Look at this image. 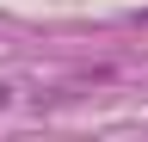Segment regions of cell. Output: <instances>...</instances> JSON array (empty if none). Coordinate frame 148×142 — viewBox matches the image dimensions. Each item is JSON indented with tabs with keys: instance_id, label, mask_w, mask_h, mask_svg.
<instances>
[{
	"instance_id": "6da1fadb",
	"label": "cell",
	"mask_w": 148,
	"mask_h": 142,
	"mask_svg": "<svg viewBox=\"0 0 148 142\" xmlns=\"http://www.w3.org/2000/svg\"><path fill=\"white\" fill-rule=\"evenodd\" d=\"M6 105H12V86H6V80H0V111H6Z\"/></svg>"
},
{
	"instance_id": "7a4b0ae2",
	"label": "cell",
	"mask_w": 148,
	"mask_h": 142,
	"mask_svg": "<svg viewBox=\"0 0 148 142\" xmlns=\"http://www.w3.org/2000/svg\"><path fill=\"white\" fill-rule=\"evenodd\" d=\"M136 25H148V12H136Z\"/></svg>"
}]
</instances>
